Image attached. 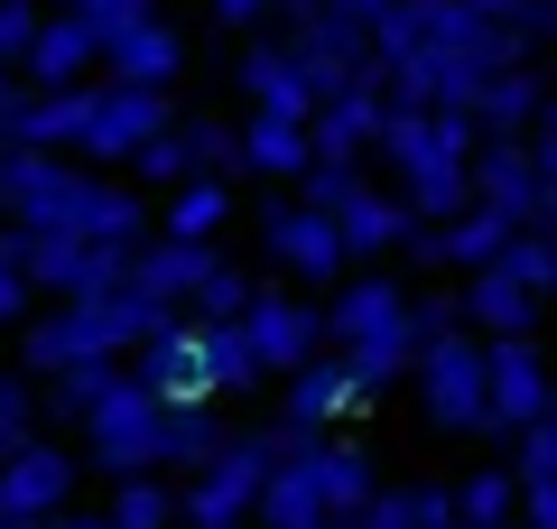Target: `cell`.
I'll use <instances>...</instances> for the list:
<instances>
[{"mask_svg":"<svg viewBox=\"0 0 557 529\" xmlns=\"http://www.w3.org/2000/svg\"><path fill=\"white\" fill-rule=\"evenodd\" d=\"M372 47H381V94L391 102H437V112H474V94L493 75L530 65V47L502 38L474 0H391Z\"/></svg>","mask_w":557,"mask_h":529,"instance_id":"obj_1","label":"cell"},{"mask_svg":"<svg viewBox=\"0 0 557 529\" xmlns=\"http://www.w3.org/2000/svg\"><path fill=\"white\" fill-rule=\"evenodd\" d=\"M474 121L437 112V102H391V131H381V168L409 196L418 223H456L474 214Z\"/></svg>","mask_w":557,"mask_h":529,"instance_id":"obj_2","label":"cell"},{"mask_svg":"<svg viewBox=\"0 0 557 529\" xmlns=\"http://www.w3.org/2000/svg\"><path fill=\"white\" fill-rule=\"evenodd\" d=\"M168 316L149 307L139 288H112V297H65V307L28 316L20 325V372L28 381H57V372H84V362H131Z\"/></svg>","mask_w":557,"mask_h":529,"instance_id":"obj_3","label":"cell"},{"mask_svg":"<svg viewBox=\"0 0 557 529\" xmlns=\"http://www.w3.org/2000/svg\"><path fill=\"white\" fill-rule=\"evenodd\" d=\"M381 492V455L354 446V436H298L278 455L270 492H260V529H325V520H354L372 510Z\"/></svg>","mask_w":557,"mask_h":529,"instance_id":"obj_4","label":"cell"},{"mask_svg":"<svg viewBox=\"0 0 557 529\" xmlns=\"http://www.w3.org/2000/svg\"><path fill=\"white\" fill-rule=\"evenodd\" d=\"M298 196L317 205V214H335V233H344V251H354V270H381V260H399V251L418 242L409 196H399V186H372L362 168H335V158H317Z\"/></svg>","mask_w":557,"mask_h":529,"instance_id":"obj_5","label":"cell"},{"mask_svg":"<svg viewBox=\"0 0 557 529\" xmlns=\"http://www.w3.org/2000/svg\"><path fill=\"white\" fill-rule=\"evenodd\" d=\"M298 446V436L278 428H233V446L214 455L205 473H186V529H251L260 520V492H270L278 455Z\"/></svg>","mask_w":557,"mask_h":529,"instance_id":"obj_6","label":"cell"},{"mask_svg":"<svg viewBox=\"0 0 557 529\" xmlns=\"http://www.w3.org/2000/svg\"><path fill=\"white\" fill-rule=\"evenodd\" d=\"M418 418L437 436H493V362H483V334H437V344H418Z\"/></svg>","mask_w":557,"mask_h":529,"instance_id":"obj_7","label":"cell"},{"mask_svg":"<svg viewBox=\"0 0 557 529\" xmlns=\"http://www.w3.org/2000/svg\"><path fill=\"white\" fill-rule=\"evenodd\" d=\"M177 131V112H168V94L159 84H121V75H94L84 84V139H75V158L84 168H131L149 139H168Z\"/></svg>","mask_w":557,"mask_h":529,"instance_id":"obj_8","label":"cell"},{"mask_svg":"<svg viewBox=\"0 0 557 529\" xmlns=\"http://www.w3.org/2000/svg\"><path fill=\"white\" fill-rule=\"evenodd\" d=\"M84 465L102 483H131V473H168V399L121 381L94 418H84Z\"/></svg>","mask_w":557,"mask_h":529,"instance_id":"obj_9","label":"cell"},{"mask_svg":"<svg viewBox=\"0 0 557 529\" xmlns=\"http://www.w3.org/2000/svg\"><path fill=\"white\" fill-rule=\"evenodd\" d=\"M325 344L372 353V344H418V297L399 270H344L325 288Z\"/></svg>","mask_w":557,"mask_h":529,"instance_id":"obj_10","label":"cell"},{"mask_svg":"<svg viewBox=\"0 0 557 529\" xmlns=\"http://www.w3.org/2000/svg\"><path fill=\"white\" fill-rule=\"evenodd\" d=\"M288 20H298V28H288V47H298L317 102L372 94V84H381V47H372V28H362V20H335L325 0H288Z\"/></svg>","mask_w":557,"mask_h":529,"instance_id":"obj_11","label":"cell"},{"mask_svg":"<svg viewBox=\"0 0 557 529\" xmlns=\"http://www.w3.org/2000/svg\"><path fill=\"white\" fill-rule=\"evenodd\" d=\"M260 251H270L278 279H298V288H335V279L354 270L335 214H317L307 196H260Z\"/></svg>","mask_w":557,"mask_h":529,"instance_id":"obj_12","label":"cell"},{"mask_svg":"<svg viewBox=\"0 0 557 529\" xmlns=\"http://www.w3.org/2000/svg\"><path fill=\"white\" fill-rule=\"evenodd\" d=\"M10 242H20V260H28V279H38L47 297H112V288H131V251L121 242H84V233H20L10 223Z\"/></svg>","mask_w":557,"mask_h":529,"instance_id":"obj_13","label":"cell"},{"mask_svg":"<svg viewBox=\"0 0 557 529\" xmlns=\"http://www.w3.org/2000/svg\"><path fill=\"white\" fill-rule=\"evenodd\" d=\"M483 362H493V436L520 446L557 399V362H548L539 334H502V344H483Z\"/></svg>","mask_w":557,"mask_h":529,"instance_id":"obj_14","label":"cell"},{"mask_svg":"<svg viewBox=\"0 0 557 529\" xmlns=\"http://www.w3.org/2000/svg\"><path fill=\"white\" fill-rule=\"evenodd\" d=\"M75 186H84V158H65V149H10L0 158V214L20 233H57Z\"/></svg>","mask_w":557,"mask_h":529,"instance_id":"obj_15","label":"cell"},{"mask_svg":"<svg viewBox=\"0 0 557 529\" xmlns=\"http://www.w3.org/2000/svg\"><path fill=\"white\" fill-rule=\"evenodd\" d=\"M251 344H260V362H270V381H288V372H307V362H325V307L317 297H298V288H260L251 297Z\"/></svg>","mask_w":557,"mask_h":529,"instance_id":"obj_16","label":"cell"},{"mask_svg":"<svg viewBox=\"0 0 557 529\" xmlns=\"http://www.w3.org/2000/svg\"><path fill=\"white\" fill-rule=\"evenodd\" d=\"M131 381H139V391H159L168 409L214 399V372H205V325H196V316H168V325L131 353Z\"/></svg>","mask_w":557,"mask_h":529,"instance_id":"obj_17","label":"cell"},{"mask_svg":"<svg viewBox=\"0 0 557 529\" xmlns=\"http://www.w3.org/2000/svg\"><path fill=\"white\" fill-rule=\"evenodd\" d=\"M75 483H84V455H65V446H28V455H10L0 465V520H57V510H75Z\"/></svg>","mask_w":557,"mask_h":529,"instance_id":"obj_18","label":"cell"},{"mask_svg":"<svg viewBox=\"0 0 557 529\" xmlns=\"http://www.w3.org/2000/svg\"><path fill=\"white\" fill-rule=\"evenodd\" d=\"M233 84H242V102H251V112L317 121V84H307V65H298V47H288V38H251V47L233 57Z\"/></svg>","mask_w":557,"mask_h":529,"instance_id":"obj_19","label":"cell"},{"mask_svg":"<svg viewBox=\"0 0 557 529\" xmlns=\"http://www.w3.org/2000/svg\"><path fill=\"white\" fill-rule=\"evenodd\" d=\"M474 205H493L502 223L539 233V205H548V176H539L530 139H483V149H474Z\"/></svg>","mask_w":557,"mask_h":529,"instance_id":"obj_20","label":"cell"},{"mask_svg":"<svg viewBox=\"0 0 557 529\" xmlns=\"http://www.w3.org/2000/svg\"><path fill=\"white\" fill-rule=\"evenodd\" d=\"M20 75H28V94H75V84H94L102 75V28L75 20V10H47V28H38Z\"/></svg>","mask_w":557,"mask_h":529,"instance_id":"obj_21","label":"cell"},{"mask_svg":"<svg viewBox=\"0 0 557 529\" xmlns=\"http://www.w3.org/2000/svg\"><path fill=\"white\" fill-rule=\"evenodd\" d=\"M102 75H121V84H177L186 75V28L168 20V10H149V20H131V28H112L102 38Z\"/></svg>","mask_w":557,"mask_h":529,"instance_id":"obj_22","label":"cell"},{"mask_svg":"<svg viewBox=\"0 0 557 529\" xmlns=\"http://www.w3.org/2000/svg\"><path fill=\"white\" fill-rule=\"evenodd\" d=\"M354 409H362V391H354V372H344V353H325V362H307V372L278 381V428L288 436H325Z\"/></svg>","mask_w":557,"mask_h":529,"instance_id":"obj_23","label":"cell"},{"mask_svg":"<svg viewBox=\"0 0 557 529\" xmlns=\"http://www.w3.org/2000/svg\"><path fill=\"white\" fill-rule=\"evenodd\" d=\"M214 242H139V251H131V288L139 297H149V307H159V316H186V297H196L205 288V270H214Z\"/></svg>","mask_w":557,"mask_h":529,"instance_id":"obj_24","label":"cell"},{"mask_svg":"<svg viewBox=\"0 0 557 529\" xmlns=\"http://www.w3.org/2000/svg\"><path fill=\"white\" fill-rule=\"evenodd\" d=\"M317 158H335V168H362V158H381V131H391V94H335V102H317Z\"/></svg>","mask_w":557,"mask_h":529,"instance_id":"obj_25","label":"cell"},{"mask_svg":"<svg viewBox=\"0 0 557 529\" xmlns=\"http://www.w3.org/2000/svg\"><path fill=\"white\" fill-rule=\"evenodd\" d=\"M307 168H317V131L307 121H278V112L242 121V176H260V186H307Z\"/></svg>","mask_w":557,"mask_h":529,"instance_id":"obj_26","label":"cell"},{"mask_svg":"<svg viewBox=\"0 0 557 529\" xmlns=\"http://www.w3.org/2000/svg\"><path fill=\"white\" fill-rule=\"evenodd\" d=\"M548 94H557V84L539 75V57H530V65H511V75L483 84L465 121H474V139H530V131H539V112H548Z\"/></svg>","mask_w":557,"mask_h":529,"instance_id":"obj_27","label":"cell"},{"mask_svg":"<svg viewBox=\"0 0 557 529\" xmlns=\"http://www.w3.org/2000/svg\"><path fill=\"white\" fill-rule=\"evenodd\" d=\"M539 307H548V297H539L530 279H511V270H474V279H465V325H474L483 344H502V334H539Z\"/></svg>","mask_w":557,"mask_h":529,"instance_id":"obj_28","label":"cell"},{"mask_svg":"<svg viewBox=\"0 0 557 529\" xmlns=\"http://www.w3.org/2000/svg\"><path fill=\"white\" fill-rule=\"evenodd\" d=\"M102 520L112 529H186V483L177 473H131V483H112Z\"/></svg>","mask_w":557,"mask_h":529,"instance_id":"obj_29","label":"cell"},{"mask_svg":"<svg viewBox=\"0 0 557 529\" xmlns=\"http://www.w3.org/2000/svg\"><path fill=\"white\" fill-rule=\"evenodd\" d=\"M233 176H186V186H177V196H168V214H159V233L168 242H214L223 233V223H233Z\"/></svg>","mask_w":557,"mask_h":529,"instance_id":"obj_30","label":"cell"},{"mask_svg":"<svg viewBox=\"0 0 557 529\" xmlns=\"http://www.w3.org/2000/svg\"><path fill=\"white\" fill-rule=\"evenodd\" d=\"M233 446V418H214V399H186V409H168V473H205L214 455Z\"/></svg>","mask_w":557,"mask_h":529,"instance_id":"obj_31","label":"cell"},{"mask_svg":"<svg viewBox=\"0 0 557 529\" xmlns=\"http://www.w3.org/2000/svg\"><path fill=\"white\" fill-rule=\"evenodd\" d=\"M205 372H214V399H251L260 381H270L251 325H205Z\"/></svg>","mask_w":557,"mask_h":529,"instance_id":"obj_32","label":"cell"},{"mask_svg":"<svg viewBox=\"0 0 557 529\" xmlns=\"http://www.w3.org/2000/svg\"><path fill=\"white\" fill-rule=\"evenodd\" d=\"M456 520H474V529L520 520V473H511V465H474V473L456 483Z\"/></svg>","mask_w":557,"mask_h":529,"instance_id":"obj_33","label":"cell"},{"mask_svg":"<svg viewBox=\"0 0 557 529\" xmlns=\"http://www.w3.org/2000/svg\"><path fill=\"white\" fill-rule=\"evenodd\" d=\"M121 381H131V362H84V372H57V381H47V418H75V428H84Z\"/></svg>","mask_w":557,"mask_h":529,"instance_id":"obj_34","label":"cell"},{"mask_svg":"<svg viewBox=\"0 0 557 529\" xmlns=\"http://www.w3.org/2000/svg\"><path fill=\"white\" fill-rule=\"evenodd\" d=\"M251 270H242V260H214V270H205V288L186 297V316H196V325H242V316H251Z\"/></svg>","mask_w":557,"mask_h":529,"instance_id":"obj_35","label":"cell"},{"mask_svg":"<svg viewBox=\"0 0 557 529\" xmlns=\"http://www.w3.org/2000/svg\"><path fill=\"white\" fill-rule=\"evenodd\" d=\"M38 418H47L38 381H28V372H0V465L38 446Z\"/></svg>","mask_w":557,"mask_h":529,"instance_id":"obj_36","label":"cell"},{"mask_svg":"<svg viewBox=\"0 0 557 529\" xmlns=\"http://www.w3.org/2000/svg\"><path fill=\"white\" fill-rule=\"evenodd\" d=\"M186 158H196V176H242V121H214V112H186Z\"/></svg>","mask_w":557,"mask_h":529,"instance_id":"obj_37","label":"cell"},{"mask_svg":"<svg viewBox=\"0 0 557 529\" xmlns=\"http://www.w3.org/2000/svg\"><path fill=\"white\" fill-rule=\"evenodd\" d=\"M28 297H38V279H28L20 242L0 233V334H20V325H28Z\"/></svg>","mask_w":557,"mask_h":529,"instance_id":"obj_38","label":"cell"},{"mask_svg":"<svg viewBox=\"0 0 557 529\" xmlns=\"http://www.w3.org/2000/svg\"><path fill=\"white\" fill-rule=\"evenodd\" d=\"M493 270H511V279H530L539 297H557V242H548V233H520L511 251L493 260Z\"/></svg>","mask_w":557,"mask_h":529,"instance_id":"obj_39","label":"cell"},{"mask_svg":"<svg viewBox=\"0 0 557 529\" xmlns=\"http://www.w3.org/2000/svg\"><path fill=\"white\" fill-rule=\"evenodd\" d=\"M131 168H139V186H168V196H177L186 176H196V158H186V131H168V139H149V149H139Z\"/></svg>","mask_w":557,"mask_h":529,"instance_id":"obj_40","label":"cell"},{"mask_svg":"<svg viewBox=\"0 0 557 529\" xmlns=\"http://www.w3.org/2000/svg\"><path fill=\"white\" fill-rule=\"evenodd\" d=\"M38 28H47V10H38V0H0V65H28Z\"/></svg>","mask_w":557,"mask_h":529,"instance_id":"obj_41","label":"cell"},{"mask_svg":"<svg viewBox=\"0 0 557 529\" xmlns=\"http://www.w3.org/2000/svg\"><path fill=\"white\" fill-rule=\"evenodd\" d=\"M511 473H520V483H539V473H557V399H548V418H539V428H530V436L511 446Z\"/></svg>","mask_w":557,"mask_h":529,"instance_id":"obj_42","label":"cell"},{"mask_svg":"<svg viewBox=\"0 0 557 529\" xmlns=\"http://www.w3.org/2000/svg\"><path fill=\"white\" fill-rule=\"evenodd\" d=\"M57 10H75V20H94L102 38H112V28H131V20H149V10H159V0H57Z\"/></svg>","mask_w":557,"mask_h":529,"instance_id":"obj_43","label":"cell"},{"mask_svg":"<svg viewBox=\"0 0 557 529\" xmlns=\"http://www.w3.org/2000/svg\"><path fill=\"white\" fill-rule=\"evenodd\" d=\"M437 334H465V288L418 297V344H437Z\"/></svg>","mask_w":557,"mask_h":529,"instance_id":"obj_44","label":"cell"},{"mask_svg":"<svg viewBox=\"0 0 557 529\" xmlns=\"http://www.w3.org/2000/svg\"><path fill=\"white\" fill-rule=\"evenodd\" d=\"M20 112H28V75H20V65H0V158L20 149Z\"/></svg>","mask_w":557,"mask_h":529,"instance_id":"obj_45","label":"cell"},{"mask_svg":"<svg viewBox=\"0 0 557 529\" xmlns=\"http://www.w3.org/2000/svg\"><path fill=\"white\" fill-rule=\"evenodd\" d=\"M520 529H557V473L520 483Z\"/></svg>","mask_w":557,"mask_h":529,"instance_id":"obj_46","label":"cell"},{"mask_svg":"<svg viewBox=\"0 0 557 529\" xmlns=\"http://www.w3.org/2000/svg\"><path fill=\"white\" fill-rule=\"evenodd\" d=\"M278 10H288V0H214V20L223 28H251V38H260V20H278Z\"/></svg>","mask_w":557,"mask_h":529,"instance_id":"obj_47","label":"cell"},{"mask_svg":"<svg viewBox=\"0 0 557 529\" xmlns=\"http://www.w3.org/2000/svg\"><path fill=\"white\" fill-rule=\"evenodd\" d=\"M530 158H539V176H557V94H548V112H539V131H530Z\"/></svg>","mask_w":557,"mask_h":529,"instance_id":"obj_48","label":"cell"},{"mask_svg":"<svg viewBox=\"0 0 557 529\" xmlns=\"http://www.w3.org/2000/svg\"><path fill=\"white\" fill-rule=\"evenodd\" d=\"M325 10H335V20H362V28H381V10H391V0H325Z\"/></svg>","mask_w":557,"mask_h":529,"instance_id":"obj_49","label":"cell"},{"mask_svg":"<svg viewBox=\"0 0 557 529\" xmlns=\"http://www.w3.org/2000/svg\"><path fill=\"white\" fill-rule=\"evenodd\" d=\"M28 529H112L102 510H57V520H28Z\"/></svg>","mask_w":557,"mask_h":529,"instance_id":"obj_50","label":"cell"},{"mask_svg":"<svg viewBox=\"0 0 557 529\" xmlns=\"http://www.w3.org/2000/svg\"><path fill=\"white\" fill-rule=\"evenodd\" d=\"M325 529H362V510H354V520H325Z\"/></svg>","mask_w":557,"mask_h":529,"instance_id":"obj_51","label":"cell"},{"mask_svg":"<svg viewBox=\"0 0 557 529\" xmlns=\"http://www.w3.org/2000/svg\"><path fill=\"white\" fill-rule=\"evenodd\" d=\"M0 529H20V520H0Z\"/></svg>","mask_w":557,"mask_h":529,"instance_id":"obj_52","label":"cell"},{"mask_svg":"<svg viewBox=\"0 0 557 529\" xmlns=\"http://www.w3.org/2000/svg\"><path fill=\"white\" fill-rule=\"evenodd\" d=\"M548 242H557V233H548Z\"/></svg>","mask_w":557,"mask_h":529,"instance_id":"obj_53","label":"cell"},{"mask_svg":"<svg viewBox=\"0 0 557 529\" xmlns=\"http://www.w3.org/2000/svg\"><path fill=\"white\" fill-rule=\"evenodd\" d=\"M251 529H260V520H251Z\"/></svg>","mask_w":557,"mask_h":529,"instance_id":"obj_54","label":"cell"}]
</instances>
